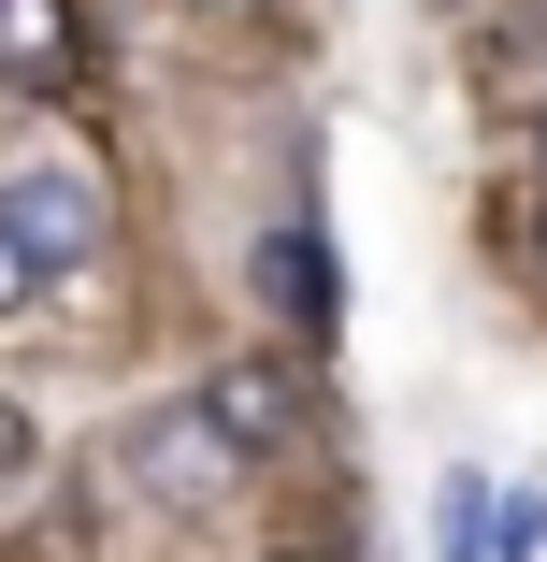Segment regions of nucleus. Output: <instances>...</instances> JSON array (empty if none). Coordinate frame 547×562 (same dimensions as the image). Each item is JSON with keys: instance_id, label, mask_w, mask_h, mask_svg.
<instances>
[{"instance_id": "39448f33", "label": "nucleus", "mask_w": 547, "mask_h": 562, "mask_svg": "<svg viewBox=\"0 0 547 562\" xmlns=\"http://www.w3.org/2000/svg\"><path fill=\"white\" fill-rule=\"evenodd\" d=\"M260 289H274V303H288L303 331H332V317H346V274H332V246H317L303 216H288V232L260 246Z\"/></svg>"}, {"instance_id": "f03ea898", "label": "nucleus", "mask_w": 547, "mask_h": 562, "mask_svg": "<svg viewBox=\"0 0 547 562\" xmlns=\"http://www.w3.org/2000/svg\"><path fill=\"white\" fill-rule=\"evenodd\" d=\"M116 462H130V491H145V505H173V519L246 491V447L216 432L202 404H159V418H130V447H116Z\"/></svg>"}, {"instance_id": "1a4fd4ad", "label": "nucleus", "mask_w": 547, "mask_h": 562, "mask_svg": "<svg viewBox=\"0 0 547 562\" xmlns=\"http://www.w3.org/2000/svg\"><path fill=\"white\" fill-rule=\"evenodd\" d=\"M15 303H30V246L0 232V317H15Z\"/></svg>"}, {"instance_id": "9d476101", "label": "nucleus", "mask_w": 547, "mask_h": 562, "mask_svg": "<svg viewBox=\"0 0 547 562\" xmlns=\"http://www.w3.org/2000/svg\"><path fill=\"white\" fill-rule=\"evenodd\" d=\"M202 15H274V0H202Z\"/></svg>"}, {"instance_id": "6e6552de", "label": "nucleus", "mask_w": 547, "mask_h": 562, "mask_svg": "<svg viewBox=\"0 0 547 562\" xmlns=\"http://www.w3.org/2000/svg\"><path fill=\"white\" fill-rule=\"evenodd\" d=\"M15 462H30V404L0 390V476H15Z\"/></svg>"}, {"instance_id": "9b49d317", "label": "nucleus", "mask_w": 547, "mask_h": 562, "mask_svg": "<svg viewBox=\"0 0 547 562\" xmlns=\"http://www.w3.org/2000/svg\"><path fill=\"white\" fill-rule=\"evenodd\" d=\"M533 159H547V116H533Z\"/></svg>"}, {"instance_id": "20e7f679", "label": "nucleus", "mask_w": 547, "mask_h": 562, "mask_svg": "<svg viewBox=\"0 0 547 562\" xmlns=\"http://www.w3.org/2000/svg\"><path fill=\"white\" fill-rule=\"evenodd\" d=\"M0 87H87V15L72 0H0Z\"/></svg>"}, {"instance_id": "7ed1b4c3", "label": "nucleus", "mask_w": 547, "mask_h": 562, "mask_svg": "<svg viewBox=\"0 0 547 562\" xmlns=\"http://www.w3.org/2000/svg\"><path fill=\"white\" fill-rule=\"evenodd\" d=\"M187 404H202L216 432H231L246 462H260V447H288V432H303V375H288V361H216V375H202Z\"/></svg>"}, {"instance_id": "f8f14e48", "label": "nucleus", "mask_w": 547, "mask_h": 562, "mask_svg": "<svg viewBox=\"0 0 547 562\" xmlns=\"http://www.w3.org/2000/svg\"><path fill=\"white\" fill-rule=\"evenodd\" d=\"M533 260H547V232H533Z\"/></svg>"}, {"instance_id": "f257e3e1", "label": "nucleus", "mask_w": 547, "mask_h": 562, "mask_svg": "<svg viewBox=\"0 0 547 562\" xmlns=\"http://www.w3.org/2000/svg\"><path fill=\"white\" fill-rule=\"evenodd\" d=\"M0 232L30 246V274H87L101 246H116V202H101L87 159H15L0 173Z\"/></svg>"}, {"instance_id": "0eeeda50", "label": "nucleus", "mask_w": 547, "mask_h": 562, "mask_svg": "<svg viewBox=\"0 0 547 562\" xmlns=\"http://www.w3.org/2000/svg\"><path fill=\"white\" fill-rule=\"evenodd\" d=\"M490 562H547V505L533 491H490Z\"/></svg>"}, {"instance_id": "423d86ee", "label": "nucleus", "mask_w": 547, "mask_h": 562, "mask_svg": "<svg viewBox=\"0 0 547 562\" xmlns=\"http://www.w3.org/2000/svg\"><path fill=\"white\" fill-rule=\"evenodd\" d=\"M432 562H490V476H447V519H432Z\"/></svg>"}]
</instances>
